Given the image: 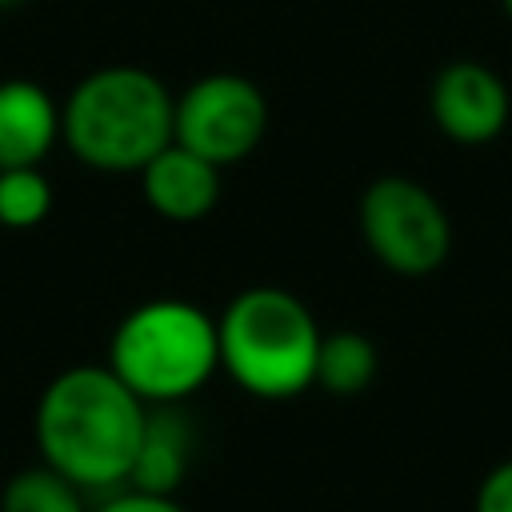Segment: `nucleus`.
Wrapping results in <instances>:
<instances>
[{
    "label": "nucleus",
    "instance_id": "1",
    "mask_svg": "<svg viewBox=\"0 0 512 512\" xmlns=\"http://www.w3.org/2000/svg\"><path fill=\"white\" fill-rule=\"evenodd\" d=\"M148 404L108 368L72 364L36 400V448L48 468L88 496L128 484Z\"/></svg>",
    "mask_w": 512,
    "mask_h": 512
},
{
    "label": "nucleus",
    "instance_id": "2",
    "mask_svg": "<svg viewBox=\"0 0 512 512\" xmlns=\"http://www.w3.org/2000/svg\"><path fill=\"white\" fill-rule=\"evenodd\" d=\"M168 84L136 64H108L76 80L60 108V140L96 172H140L172 144Z\"/></svg>",
    "mask_w": 512,
    "mask_h": 512
},
{
    "label": "nucleus",
    "instance_id": "3",
    "mask_svg": "<svg viewBox=\"0 0 512 512\" xmlns=\"http://www.w3.org/2000/svg\"><path fill=\"white\" fill-rule=\"evenodd\" d=\"M320 324L288 288L256 284L216 316L220 368L256 400H292L316 384Z\"/></svg>",
    "mask_w": 512,
    "mask_h": 512
},
{
    "label": "nucleus",
    "instance_id": "4",
    "mask_svg": "<svg viewBox=\"0 0 512 512\" xmlns=\"http://www.w3.org/2000/svg\"><path fill=\"white\" fill-rule=\"evenodd\" d=\"M104 364L144 404H184L220 372L216 316L180 296L144 300L116 324Z\"/></svg>",
    "mask_w": 512,
    "mask_h": 512
},
{
    "label": "nucleus",
    "instance_id": "5",
    "mask_svg": "<svg viewBox=\"0 0 512 512\" xmlns=\"http://www.w3.org/2000/svg\"><path fill=\"white\" fill-rule=\"evenodd\" d=\"M360 232L368 252L396 276H428L452 248L444 204L408 176H380L364 188Z\"/></svg>",
    "mask_w": 512,
    "mask_h": 512
},
{
    "label": "nucleus",
    "instance_id": "6",
    "mask_svg": "<svg viewBox=\"0 0 512 512\" xmlns=\"http://www.w3.org/2000/svg\"><path fill=\"white\" fill-rule=\"evenodd\" d=\"M268 132V100L240 72H208L172 104V140L228 168L260 148Z\"/></svg>",
    "mask_w": 512,
    "mask_h": 512
},
{
    "label": "nucleus",
    "instance_id": "7",
    "mask_svg": "<svg viewBox=\"0 0 512 512\" xmlns=\"http://www.w3.org/2000/svg\"><path fill=\"white\" fill-rule=\"evenodd\" d=\"M428 104H432L436 128L456 144L496 140L512 112L504 80L476 60H456V64L440 68L432 80Z\"/></svg>",
    "mask_w": 512,
    "mask_h": 512
},
{
    "label": "nucleus",
    "instance_id": "8",
    "mask_svg": "<svg viewBox=\"0 0 512 512\" xmlns=\"http://www.w3.org/2000/svg\"><path fill=\"white\" fill-rule=\"evenodd\" d=\"M136 176H140L144 204L160 220H172V224L204 220L220 204V192H224L220 164L196 156L192 148H184L176 140L164 144Z\"/></svg>",
    "mask_w": 512,
    "mask_h": 512
},
{
    "label": "nucleus",
    "instance_id": "9",
    "mask_svg": "<svg viewBox=\"0 0 512 512\" xmlns=\"http://www.w3.org/2000/svg\"><path fill=\"white\" fill-rule=\"evenodd\" d=\"M192 456H196V420L184 412V404H148L128 488L176 496L180 484L188 480Z\"/></svg>",
    "mask_w": 512,
    "mask_h": 512
},
{
    "label": "nucleus",
    "instance_id": "10",
    "mask_svg": "<svg viewBox=\"0 0 512 512\" xmlns=\"http://www.w3.org/2000/svg\"><path fill=\"white\" fill-rule=\"evenodd\" d=\"M60 144V104L36 80H0V168H36Z\"/></svg>",
    "mask_w": 512,
    "mask_h": 512
},
{
    "label": "nucleus",
    "instance_id": "11",
    "mask_svg": "<svg viewBox=\"0 0 512 512\" xmlns=\"http://www.w3.org/2000/svg\"><path fill=\"white\" fill-rule=\"evenodd\" d=\"M380 356L376 344L364 332L340 328V332H324L320 336V352H316V384L332 396H356L376 380Z\"/></svg>",
    "mask_w": 512,
    "mask_h": 512
},
{
    "label": "nucleus",
    "instance_id": "12",
    "mask_svg": "<svg viewBox=\"0 0 512 512\" xmlns=\"http://www.w3.org/2000/svg\"><path fill=\"white\" fill-rule=\"evenodd\" d=\"M84 496H88L84 488H76L68 476H60L40 460L32 468H20L4 484L0 512H88L92 504Z\"/></svg>",
    "mask_w": 512,
    "mask_h": 512
},
{
    "label": "nucleus",
    "instance_id": "13",
    "mask_svg": "<svg viewBox=\"0 0 512 512\" xmlns=\"http://www.w3.org/2000/svg\"><path fill=\"white\" fill-rule=\"evenodd\" d=\"M52 212V184L36 168H0V224L12 232L36 228Z\"/></svg>",
    "mask_w": 512,
    "mask_h": 512
},
{
    "label": "nucleus",
    "instance_id": "14",
    "mask_svg": "<svg viewBox=\"0 0 512 512\" xmlns=\"http://www.w3.org/2000/svg\"><path fill=\"white\" fill-rule=\"evenodd\" d=\"M88 512H188L176 496H156V492H140V488H112L104 496H96V504Z\"/></svg>",
    "mask_w": 512,
    "mask_h": 512
},
{
    "label": "nucleus",
    "instance_id": "15",
    "mask_svg": "<svg viewBox=\"0 0 512 512\" xmlns=\"http://www.w3.org/2000/svg\"><path fill=\"white\" fill-rule=\"evenodd\" d=\"M476 512H512V460L496 464L476 488Z\"/></svg>",
    "mask_w": 512,
    "mask_h": 512
},
{
    "label": "nucleus",
    "instance_id": "16",
    "mask_svg": "<svg viewBox=\"0 0 512 512\" xmlns=\"http://www.w3.org/2000/svg\"><path fill=\"white\" fill-rule=\"evenodd\" d=\"M28 0H0V12H16V8H24Z\"/></svg>",
    "mask_w": 512,
    "mask_h": 512
},
{
    "label": "nucleus",
    "instance_id": "17",
    "mask_svg": "<svg viewBox=\"0 0 512 512\" xmlns=\"http://www.w3.org/2000/svg\"><path fill=\"white\" fill-rule=\"evenodd\" d=\"M504 4V12H508V20H512V0H500Z\"/></svg>",
    "mask_w": 512,
    "mask_h": 512
}]
</instances>
